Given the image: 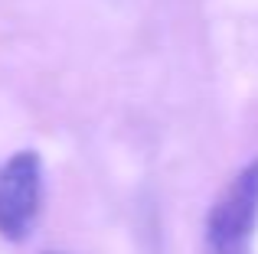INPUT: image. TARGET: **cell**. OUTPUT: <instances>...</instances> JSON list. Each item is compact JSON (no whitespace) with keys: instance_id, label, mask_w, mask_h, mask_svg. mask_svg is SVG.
I'll list each match as a JSON object with an SVG mask.
<instances>
[{"instance_id":"1","label":"cell","mask_w":258,"mask_h":254,"mask_svg":"<svg viewBox=\"0 0 258 254\" xmlns=\"http://www.w3.org/2000/svg\"><path fill=\"white\" fill-rule=\"evenodd\" d=\"M258 228V160L242 166L206 215L209 254H252Z\"/></svg>"},{"instance_id":"2","label":"cell","mask_w":258,"mask_h":254,"mask_svg":"<svg viewBox=\"0 0 258 254\" xmlns=\"http://www.w3.org/2000/svg\"><path fill=\"white\" fill-rule=\"evenodd\" d=\"M43 209V160L36 150H17L0 163V235L23 241Z\"/></svg>"},{"instance_id":"3","label":"cell","mask_w":258,"mask_h":254,"mask_svg":"<svg viewBox=\"0 0 258 254\" xmlns=\"http://www.w3.org/2000/svg\"><path fill=\"white\" fill-rule=\"evenodd\" d=\"M49 254H62V251H49Z\"/></svg>"}]
</instances>
